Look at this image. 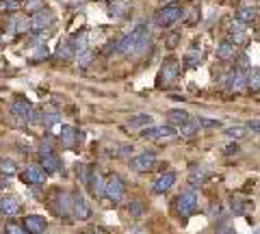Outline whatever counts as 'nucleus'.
I'll list each match as a JSON object with an SVG mask.
<instances>
[{"instance_id":"f257e3e1","label":"nucleus","mask_w":260,"mask_h":234,"mask_svg":"<svg viewBox=\"0 0 260 234\" xmlns=\"http://www.w3.org/2000/svg\"><path fill=\"white\" fill-rule=\"evenodd\" d=\"M150 46V30L145 24H141V26H137L133 33H128L119 39V42L115 44L117 52L124 54V56H135V54H141L145 52V48Z\"/></svg>"},{"instance_id":"f03ea898","label":"nucleus","mask_w":260,"mask_h":234,"mask_svg":"<svg viewBox=\"0 0 260 234\" xmlns=\"http://www.w3.org/2000/svg\"><path fill=\"white\" fill-rule=\"evenodd\" d=\"M124 193H126V187H124V182H121V178L117 174H111V176L104 178V197H107L109 202L119 204V202L124 199Z\"/></svg>"},{"instance_id":"7ed1b4c3","label":"nucleus","mask_w":260,"mask_h":234,"mask_svg":"<svg viewBox=\"0 0 260 234\" xmlns=\"http://www.w3.org/2000/svg\"><path fill=\"white\" fill-rule=\"evenodd\" d=\"M176 128L172 126H150L145 128V130H141V137L143 139H150V141H156V143H167L176 139Z\"/></svg>"},{"instance_id":"20e7f679","label":"nucleus","mask_w":260,"mask_h":234,"mask_svg":"<svg viewBox=\"0 0 260 234\" xmlns=\"http://www.w3.org/2000/svg\"><path fill=\"white\" fill-rule=\"evenodd\" d=\"M195 208H198V195H195V191H184L178 195L176 199V213L186 219V217H191L195 213Z\"/></svg>"},{"instance_id":"39448f33","label":"nucleus","mask_w":260,"mask_h":234,"mask_svg":"<svg viewBox=\"0 0 260 234\" xmlns=\"http://www.w3.org/2000/svg\"><path fill=\"white\" fill-rule=\"evenodd\" d=\"M54 24V15L50 9H39L32 13V18L28 20V28L32 30V33H44V30H48Z\"/></svg>"},{"instance_id":"423d86ee","label":"nucleus","mask_w":260,"mask_h":234,"mask_svg":"<svg viewBox=\"0 0 260 234\" xmlns=\"http://www.w3.org/2000/svg\"><path fill=\"white\" fill-rule=\"evenodd\" d=\"M182 7H178V5H165L160 11H156V24L162 28H167V26H174V24L182 18Z\"/></svg>"},{"instance_id":"0eeeda50","label":"nucleus","mask_w":260,"mask_h":234,"mask_svg":"<svg viewBox=\"0 0 260 234\" xmlns=\"http://www.w3.org/2000/svg\"><path fill=\"white\" fill-rule=\"evenodd\" d=\"M178 74H180V65H178V61L174 59V56H169V59L162 63L160 68V74H158V85H174Z\"/></svg>"},{"instance_id":"6e6552de","label":"nucleus","mask_w":260,"mask_h":234,"mask_svg":"<svg viewBox=\"0 0 260 234\" xmlns=\"http://www.w3.org/2000/svg\"><path fill=\"white\" fill-rule=\"evenodd\" d=\"M85 182H87V187L89 191H91V195L93 197H104V178L100 176V172H95V167H89V172L83 176Z\"/></svg>"},{"instance_id":"1a4fd4ad","label":"nucleus","mask_w":260,"mask_h":234,"mask_svg":"<svg viewBox=\"0 0 260 234\" xmlns=\"http://www.w3.org/2000/svg\"><path fill=\"white\" fill-rule=\"evenodd\" d=\"M59 141L63 148H76L80 141V132L74 126H59Z\"/></svg>"},{"instance_id":"9d476101","label":"nucleus","mask_w":260,"mask_h":234,"mask_svg":"<svg viewBox=\"0 0 260 234\" xmlns=\"http://www.w3.org/2000/svg\"><path fill=\"white\" fill-rule=\"evenodd\" d=\"M72 215H74L78 221H87L89 217H91V208H89L83 195H72Z\"/></svg>"},{"instance_id":"9b49d317","label":"nucleus","mask_w":260,"mask_h":234,"mask_svg":"<svg viewBox=\"0 0 260 234\" xmlns=\"http://www.w3.org/2000/svg\"><path fill=\"white\" fill-rule=\"evenodd\" d=\"M156 163V156H154V152H143V154L130 158V167L135 169V172H150Z\"/></svg>"},{"instance_id":"f8f14e48","label":"nucleus","mask_w":260,"mask_h":234,"mask_svg":"<svg viewBox=\"0 0 260 234\" xmlns=\"http://www.w3.org/2000/svg\"><path fill=\"white\" fill-rule=\"evenodd\" d=\"M46 228H48V221L42 215H28L26 219H24L22 230H26V234H44Z\"/></svg>"},{"instance_id":"ddd939ff","label":"nucleus","mask_w":260,"mask_h":234,"mask_svg":"<svg viewBox=\"0 0 260 234\" xmlns=\"http://www.w3.org/2000/svg\"><path fill=\"white\" fill-rule=\"evenodd\" d=\"M22 180L28 182V184H44L48 180V174L39 165H28L22 174Z\"/></svg>"},{"instance_id":"4468645a","label":"nucleus","mask_w":260,"mask_h":234,"mask_svg":"<svg viewBox=\"0 0 260 234\" xmlns=\"http://www.w3.org/2000/svg\"><path fill=\"white\" fill-rule=\"evenodd\" d=\"M20 208H22V204H20V199L15 195H5L3 199H0V215H5V217L18 215Z\"/></svg>"},{"instance_id":"2eb2a0df","label":"nucleus","mask_w":260,"mask_h":234,"mask_svg":"<svg viewBox=\"0 0 260 234\" xmlns=\"http://www.w3.org/2000/svg\"><path fill=\"white\" fill-rule=\"evenodd\" d=\"M39 163H42L39 167H42L46 174H56L61 169V158L56 156L54 152H46V154H42L39 156Z\"/></svg>"},{"instance_id":"dca6fc26","label":"nucleus","mask_w":260,"mask_h":234,"mask_svg":"<svg viewBox=\"0 0 260 234\" xmlns=\"http://www.w3.org/2000/svg\"><path fill=\"white\" fill-rule=\"evenodd\" d=\"M56 204H59L54 208L56 215H61V217H70L72 215V195L70 193H65V191L56 193Z\"/></svg>"},{"instance_id":"f3484780","label":"nucleus","mask_w":260,"mask_h":234,"mask_svg":"<svg viewBox=\"0 0 260 234\" xmlns=\"http://www.w3.org/2000/svg\"><path fill=\"white\" fill-rule=\"evenodd\" d=\"M9 111L13 113L15 117H24V119H28L30 111H32V104H30L28 100H24V98H18V100H13V102H11Z\"/></svg>"},{"instance_id":"a211bd4d","label":"nucleus","mask_w":260,"mask_h":234,"mask_svg":"<svg viewBox=\"0 0 260 234\" xmlns=\"http://www.w3.org/2000/svg\"><path fill=\"white\" fill-rule=\"evenodd\" d=\"M176 184V172H165L154 182V193H167Z\"/></svg>"},{"instance_id":"6ab92c4d","label":"nucleus","mask_w":260,"mask_h":234,"mask_svg":"<svg viewBox=\"0 0 260 234\" xmlns=\"http://www.w3.org/2000/svg\"><path fill=\"white\" fill-rule=\"evenodd\" d=\"M230 35L234 39V46H239V44H245L247 42V26L245 24H241L239 20H234L232 22V26H230Z\"/></svg>"},{"instance_id":"aec40b11","label":"nucleus","mask_w":260,"mask_h":234,"mask_svg":"<svg viewBox=\"0 0 260 234\" xmlns=\"http://www.w3.org/2000/svg\"><path fill=\"white\" fill-rule=\"evenodd\" d=\"M237 20L241 22V24H251V22H256L258 20V7L254 5V7H241L239 9V13H237Z\"/></svg>"},{"instance_id":"412c9836","label":"nucleus","mask_w":260,"mask_h":234,"mask_svg":"<svg viewBox=\"0 0 260 234\" xmlns=\"http://www.w3.org/2000/svg\"><path fill=\"white\" fill-rule=\"evenodd\" d=\"M56 56H59L61 61H70L72 56H74V46H72L70 37H65L59 42V46H56Z\"/></svg>"},{"instance_id":"4be33fe9","label":"nucleus","mask_w":260,"mask_h":234,"mask_svg":"<svg viewBox=\"0 0 260 234\" xmlns=\"http://www.w3.org/2000/svg\"><path fill=\"white\" fill-rule=\"evenodd\" d=\"M237 52H239V48L234 46L232 42H223L221 46L217 48V59H221V61H230V59H234V56H237Z\"/></svg>"},{"instance_id":"5701e85b","label":"nucleus","mask_w":260,"mask_h":234,"mask_svg":"<svg viewBox=\"0 0 260 234\" xmlns=\"http://www.w3.org/2000/svg\"><path fill=\"white\" fill-rule=\"evenodd\" d=\"M225 135L230 137V139L234 141H241V139H245V137H249V128L247 126H243V124H234V126H228L225 128Z\"/></svg>"},{"instance_id":"b1692460","label":"nucleus","mask_w":260,"mask_h":234,"mask_svg":"<svg viewBox=\"0 0 260 234\" xmlns=\"http://www.w3.org/2000/svg\"><path fill=\"white\" fill-rule=\"evenodd\" d=\"M130 11V5L128 0H113L111 7H109V13L111 18H124V15Z\"/></svg>"},{"instance_id":"393cba45","label":"nucleus","mask_w":260,"mask_h":234,"mask_svg":"<svg viewBox=\"0 0 260 234\" xmlns=\"http://www.w3.org/2000/svg\"><path fill=\"white\" fill-rule=\"evenodd\" d=\"M167 119H169V126H182L186 119H189V113L182 111V109H172L167 113Z\"/></svg>"},{"instance_id":"a878e982","label":"nucleus","mask_w":260,"mask_h":234,"mask_svg":"<svg viewBox=\"0 0 260 234\" xmlns=\"http://www.w3.org/2000/svg\"><path fill=\"white\" fill-rule=\"evenodd\" d=\"M150 126H154V117L152 115H137L135 119H130L128 122V128H150Z\"/></svg>"},{"instance_id":"bb28decb","label":"nucleus","mask_w":260,"mask_h":234,"mask_svg":"<svg viewBox=\"0 0 260 234\" xmlns=\"http://www.w3.org/2000/svg\"><path fill=\"white\" fill-rule=\"evenodd\" d=\"M200 130V124H198V119H186V122L180 126V128H178V130L176 132H180L182 137H193L195 132H198Z\"/></svg>"},{"instance_id":"cd10ccee","label":"nucleus","mask_w":260,"mask_h":234,"mask_svg":"<svg viewBox=\"0 0 260 234\" xmlns=\"http://www.w3.org/2000/svg\"><path fill=\"white\" fill-rule=\"evenodd\" d=\"M258 83H260V72H258V68H247V72H245V85L251 87L254 91H258Z\"/></svg>"},{"instance_id":"c85d7f7f","label":"nucleus","mask_w":260,"mask_h":234,"mask_svg":"<svg viewBox=\"0 0 260 234\" xmlns=\"http://www.w3.org/2000/svg\"><path fill=\"white\" fill-rule=\"evenodd\" d=\"M204 182H206V172H204V169H200V167L191 169V174H189V184H193V187H202Z\"/></svg>"},{"instance_id":"c756f323","label":"nucleus","mask_w":260,"mask_h":234,"mask_svg":"<svg viewBox=\"0 0 260 234\" xmlns=\"http://www.w3.org/2000/svg\"><path fill=\"white\" fill-rule=\"evenodd\" d=\"M0 174L15 176V174H18V165H15L11 158H3V160H0Z\"/></svg>"},{"instance_id":"7c9ffc66","label":"nucleus","mask_w":260,"mask_h":234,"mask_svg":"<svg viewBox=\"0 0 260 234\" xmlns=\"http://www.w3.org/2000/svg\"><path fill=\"white\" fill-rule=\"evenodd\" d=\"M200 59H202V52L200 50H191L189 54H186V65H189V68H198Z\"/></svg>"},{"instance_id":"2f4dec72","label":"nucleus","mask_w":260,"mask_h":234,"mask_svg":"<svg viewBox=\"0 0 260 234\" xmlns=\"http://www.w3.org/2000/svg\"><path fill=\"white\" fill-rule=\"evenodd\" d=\"M91 48H89V50H85V52H80V54H76V59H78V65L80 68H87L89 63H91Z\"/></svg>"},{"instance_id":"473e14b6","label":"nucleus","mask_w":260,"mask_h":234,"mask_svg":"<svg viewBox=\"0 0 260 234\" xmlns=\"http://www.w3.org/2000/svg\"><path fill=\"white\" fill-rule=\"evenodd\" d=\"M44 126L48 128V130H50V128H54V126H59V115H56V113H52V115H44Z\"/></svg>"},{"instance_id":"72a5a7b5","label":"nucleus","mask_w":260,"mask_h":234,"mask_svg":"<svg viewBox=\"0 0 260 234\" xmlns=\"http://www.w3.org/2000/svg\"><path fill=\"white\" fill-rule=\"evenodd\" d=\"M200 128H221V122H217V119H198Z\"/></svg>"},{"instance_id":"f704fd0d","label":"nucleus","mask_w":260,"mask_h":234,"mask_svg":"<svg viewBox=\"0 0 260 234\" xmlns=\"http://www.w3.org/2000/svg\"><path fill=\"white\" fill-rule=\"evenodd\" d=\"M22 3L20 0H0V7H3V9H18Z\"/></svg>"},{"instance_id":"c9c22d12","label":"nucleus","mask_w":260,"mask_h":234,"mask_svg":"<svg viewBox=\"0 0 260 234\" xmlns=\"http://www.w3.org/2000/svg\"><path fill=\"white\" fill-rule=\"evenodd\" d=\"M223 154H225V156H234V154H239V145H237V143H228L225 148H223Z\"/></svg>"},{"instance_id":"e433bc0d","label":"nucleus","mask_w":260,"mask_h":234,"mask_svg":"<svg viewBox=\"0 0 260 234\" xmlns=\"http://www.w3.org/2000/svg\"><path fill=\"white\" fill-rule=\"evenodd\" d=\"M7 234H26V232H24V230L20 228V225L9 223V225H7Z\"/></svg>"},{"instance_id":"4c0bfd02","label":"nucleus","mask_w":260,"mask_h":234,"mask_svg":"<svg viewBox=\"0 0 260 234\" xmlns=\"http://www.w3.org/2000/svg\"><path fill=\"white\" fill-rule=\"evenodd\" d=\"M232 211L237 213V215H243V204L239 199H232Z\"/></svg>"},{"instance_id":"58836bf2","label":"nucleus","mask_w":260,"mask_h":234,"mask_svg":"<svg viewBox=\"0 0 260 234\" xmlns=\"http://www.w3.org/2000/svg\"><path fill=\"white\" fill-rule=\"evenodd\" d=\"M247 128H249V132H254V135H258V119H254V122H251V124H249Z\"/></svg>"},{"instance_id":"ea45409f","label":"nucleus","mask_w":260,"mask_h":234,"mask_svg":"<svg viewBox=\"0 0 260 234\" xmlns=\"http://www.w3.org/2000/svg\"><path fill=\"white\" fill-rule=\"evenodd\" d=\"M93 234H109V232L104 230V228H100V225H95V228H93Z\"/></svg>"},{"instance_id":"a19ab883","label":"nucleus","mask_w":260,"mask_h":234,"mask_svg":"<svg viewBox=\"0 0 260 234\" xmlns=\"http://www.w3.org/2000/svg\"><path fill=\"white\" fill-rule=\"evenodd\" d=\"M160 3H174V0H160Z\"/></svg>"},{"instance_id":"79ce46f5","label":"nucleus","mask_w":260,"mask_h":234,"mask_svg":"<svg viewBox=\"0 0 260 234\" xmlns=\"http://www.w3.org/2000/svg\"><path fill=\"white\" fill-rule=\"evenodd\" d=\"M20 3H22V0H20Z\"/></svg>"}]
</instances>
